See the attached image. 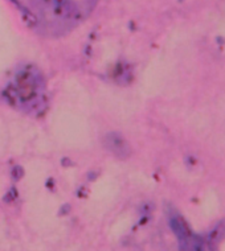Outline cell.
<instances>
[{"mask_svg":"<svg viewBox=\"0 0 225 251\" xmlns=\"http://www.w3.org/2000/svg\"><path fill=\"white\" fill-rule=\"evenodd\" d=\"M173 229L178 235L182 251H204L201 241L188 229V226L186 225V222L183 220H180V218L175 220Z\"/></svg>","mask_w":225,"mask_h":251,"instance_id":"1","label":"cell"},{"mask_svg":"<svg viewBox=\"0 0 225 251\" xmlns=\"http://www.w3.org/2000/svg\"><path fill=\"white\" fill-rule=\"evenodd\" d=\"M211 251H225V221L213 230L209 239Z\"/></svg>","mask_w":225,"mask_h":251,"instance_id":"2","label":"cell"}]
</instances>
